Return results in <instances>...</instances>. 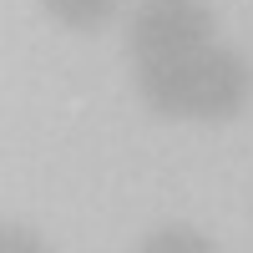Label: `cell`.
Segmentation results:
<instances>
[{
  "label": "cell",
  "mask_w": 253,
  "mask_h": 253,
  "mask_svg": "<svg viewBox=\"0 0 253 253\" xmlns=\"http://www.w3.org/2000/svg\"><path fill=\"white\" fill-rule=\"evenodd\" d=\"M137 91L157 117H198V122H228L243 112L253 91V66L228 46H198L172 61H142Z\"/></svg>",
  "instance_id": "6da1fadb"
},
{
  "label": "cell",
  "mask_w": 253,
  "mask_h": 253,
  "mask_svg": "<svg viewBox=\"0 0 253 253\" xmlns=\"http://www.w3.org/2000/svg\"><path fill=\"white\" fill-rule=\"evenodd\" d=\"M213 41V10L203 0H142L126 26L137 61H172Z\"/></svg>",
  "instance_id": "7a4b0ae2"
},
{
  "label": "cell",
  "mask_w": 253,
  "mask_h": 253,
  "mask_svg": "<svg viewBox=\"0 0 253 253\" xmlns=\"http://www.w3.org/2000/svg\"><path fill=\"white\" fill-rule=\"evenodd\" d=\"M41 5H46V15L56 26H66V31H96V26H107L117 15L122 0H41Z\"/></svg>",
  "instance_id": "3957f363"
}]
</instances>
